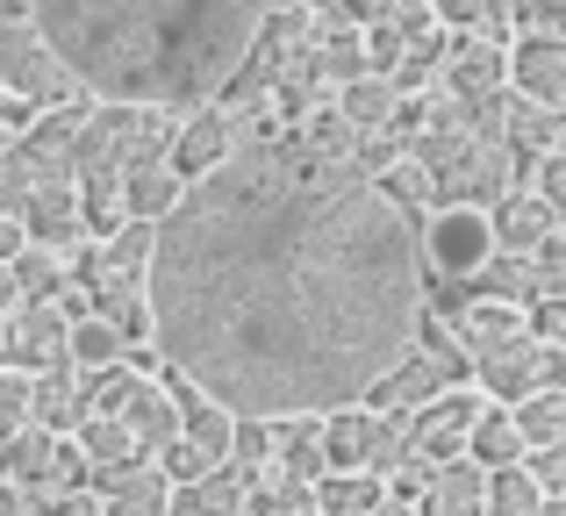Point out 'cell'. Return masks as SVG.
Instances as JSON below:
<instances>
[{"label": "cell", "mask_w": 566, "mask_h": 516, "mask_svg": "<svg viewBox=\"0 0 566 516\" xmlns=\"http://www.w3.org/2000/svg\"><path fill=\"white\" fill-rule=\"evenodd\" d=\"M430 308L423 215L359 158H323L280 115L237 123L222 166L151 223V351L222 417L366 409Z\"/></svg>", "instance_id": "1"}, {"label": "cell", "mask_w": 566, "mask_h": 516, "mask_svg": "<svg viewBox=\"0 0 566 516\" xmlns=\"http://www.w3.org/2000/svg\"><path fill=\"white\" fill-rule=\"evenodd\" d=\"M265 8L280 0H29V22L80 94L187 115L237 80Z\"/></svg>", "instance_id": "2"}, {"label": "cell", "mask_w": 566, "mask_h": 516, "mask_svg": "<svg viewBox=\"0 0 566 516\" xmlns=\"http://www.w3.org/2000/svg\"><path fill=\"white\" fill-rule=\"evenodd\" d=\"M409 158L430 172V201H438V209H495L502 194H516V187H524L510 144H502L495 101L467 108L459 123L409 129Z\"/></svg>", "instance_id": "3"}, {"label": "cell", "mask_w": 566, "mask_h": 516, "mask_svg": "<svg viewBox=\"0 0 566 516\" xmlns=\"http://www.w3.org/2000/svg\"><path fill=\"white\" fill-rule=\"evenodd\" d=\"M444 43H452V29L430 14V0H395L380 22H366V65L395 80V94H416L438 80Z\"/></svg>", "instance_id": "4"}, {"label": "cell", "mask_w": 566, "mask_h": 516, "mask_svg": "<svg viewBox=\"0 0 566 516\" xmlns=\"http://www.w3.org/2000/svg\"><path fill=\"white\" fill-rule=\"evenodd\" d=\"M0 481L22 488L36 509H51L57 495L86 488V460H80L72 438H51V431H29V423H22V431L0 445Z\"/></svg>", "instance_id": "5"}, {"label": "cell", "mask_w": 566, "mask_h": 516, "mask_svg": "<svg viewBox=\"0 0 566 516\" xmlns=\"http://www.w3.org/2000/svg\"><path fill=\"white\" fill-rule=\"evenodd\" d=\"M0 86L29 108H65L80 86L57 65V51L36 36V22H0Z\"/></svg>", "instance_id": "6"}, {"label": "cell", "mask_w": 566, "mask_h": 516, "mask_svg": "<svg viewBox=\"0 0 566 516\" xmlns=\"http://www.w3.org/2000/svg\"><path fill=\"white\" fill-rule=\"evenodd\" d=\"M481 402H488L481 388H444L438 402H423L409 417V460H423L430 474L452 466L459 452H467V431H473V417H481Z\"/></svg>", "instance_id": "7"}, {"label": "cell", "mask_w": 566, "mask_h": 516, "mask_svg": "<svg viewBox=\"0 0 566 516\" xmlns=\"http://www.w3.org/2000/svg\"><path fill=\"white\" fill-rule=\"evenodd\" d=\"M65 330L72 323L57 316V302H22L14 316H0V366L8 373H51L65 359Z\"/></svg>", "instance_id": "8"}, {"label": "cell", "mask_w": 566, "mask_h": 516, "mask_svg": "<svg viewBox=\"0 0 566 516\" xmlns=\"http://www.w3.org/2000/svg\"><path fill=\"white\" fill-rule=\"evenodd\" d=\"M438 86L459 101V108H481V101H495L502 86H510V51L488 36H452L438 57Z\"/></svg>", "instance_id": "9"}, {"label": "cell", "mask_w": 566, "mask_h": 516, "mask_svg": "<svg viewBox=\"0 0 566 516\" xmlns=\"http://www.w3.org/2000/svg\"><path fill=\"white\" fill-rule=\"evenodd\" d=\"M488 259V215L481 209H438L423 230V265H438L444 280H473Z\"/></svg>", "instance_id": "10"}, {"label": "cell", "mask_w": 566, "mask_h": 516, "mask_svg": "<svg viewBox=\"0 0 566 516\" xmlns=\"http://www.w3.org/2000/svg\"><path fill=\"white\" fill-rule=\"evenodd\" d=\"M459 373L467 366L459 359H438V351H423V345H409L401 351V366L374 388V409H395V417H416L423 402H438L444 388H459Z\"/></svg>", "instance_id": "11"}, {"label": "cell", "mask_w": 566, "mask_h": 516, "mask_svg": "<svg viewBox=\"0 0 566 516\" xmlns=\"http://www.w3.org/2000/svg\"><path fill=\"white\" fill-rule=\"evenodd\" d=\"M237 144V115L230 108H187V123H172V144H166V166L180 180H201L208 166H222V151Z\"/></svg>", "instance_id": "12"}, {"label": "cell", "mask_w": 566, "mask_h": 516, "mask_svg": "<svg viewBox=\"0 0 566 516\" xmlns=\"http://www.w3.org/2000/svg\"><path fill=\"white\" fill-rule=\"evenodd\" d=\"M488 215V252H502V259H531L545 238H559V209H545L538 194H502L495 209H481Z\"/></svg>", "instance_id": "13"}, {"label": "cell", "mask_w": 566, "mask_h": 516, "mask_svg": "<svg viewBox=\"0 0 566 516\" xmlns=\"http://www.w3.org/2000/svg\"><path fill=\"white\" fill-rule=\"evenodd\" d=\"M510 94L538 101V108H566V43L559 36H510Z\"/></svg>", "instance_id": "14"}, {"label": "cell", "mask_w": 566, "mask_h": 516, "mask_svg": "<svg viewBox=\"0 0 566 516\" xmlns=\"http://www.w3.org/2000/svg\"><path fill=\"white\" fill-rule=\"evenodd\" d=\"M495 123H502V144H510L516 172L559 151V115H553V108H538V101H524V94H510V86L495 94Z\"/></svg>", "instance_id": "15"}, {"label": "cell", "mask_w": 566, "mask_h": 516, "mask_svg": "<svg viewBox=\"0 0 566 516\" xmlns=\"http://www.w3.org/2000/svg\"><path fill=\"white\" fill-rule=\"evenodd\" d=\"M80 423H86V394H80V373H72V366H51V373H29V431L72 438Z\"/></svg>", "instance_id": "16"}, {"label": "cell", "mask_w": 566, "mask_h": 516, "mask_svg": "<svg viewBox=\"0 0 566 516\" xmlns=\"http://www.w3.org/2000/svg\"><path fill=\"white\" fill-rule=\"evenodd\" d=\"M180 172L166 166V151H144L137 166L123 172V187H115V201H123V223H158V215L180 201Z\"/></svg>", "instance_id": "17"}, {"label": "cell", "mask_w": 566, "mask_h": 516, "mask_svg": "<svg viewBox=\"0 0 566 516\" xmlns=\"http://www.w3.org/2000/svg\"><path fill=\"white\" fill-rule=\"evenodd\" d=\"M265 474L316 488V481L331 474V466H323V417H287V423H273V460H265Z\"/></svg>", "instance_id": "18"}, {"label": "cell", "mask_w": 566, "mask_h": 516, "mask_svg": "<svg viewBox=\"0 0 566 516\" xmlns=\"http://www.w3.org/2000/svg\"><path fill=\"white\" fill-rule=\"evenodd\" d=\"M86 488L101 495V516H166V503H172L166 474H158L151 460L123 466V474H101V481H86Z\"/></svg>", "instance_id": "19"}, {"label": "cell", "mask_w": 566, "mask_h": 516, "mask_svg": "<svg viewBox=\"0 0 566 516\" xmlns=\"http://www.w3.org/2000/svg\"><path fill=\"white\" fill-rule=\"evenodd\" d=\"M430 14L444 29H459V36H488V43L510 51L516 22H524V0H430Z\"/></svg>", "instance_id": "20"}, {"label": "cell", "mask_w": 566, "mask_h": 516, "mask_svg": "<svg viewBox=\"0 0 566 516\" xmlns=\"http://www.w3.org/2000/svg\"><path fill=\"white\" fill-rule=\"evenodd\" d=\"M459 460H473L481 474H495V466H516V460H524V438H516L510 409H502V402H481V417H473L467 452H459Z\"/></svg>", "instance_id": "21"}, {"label": "cell", "mask_w": 566, "mask_h": 516, "mask_svg": "<svg viewBox=\"0 0 566 516\" xmlns=\"http://www.w3.org/2000/svg\"><path fill=\"white\" fill-rule=\"evenodd\" d=\"M481 488H488L481 466H473V460H452V466H438V474H430L423 509H416V516H481Z\"/></svg>", "instance_id": "22"}, {"label": "cell", "mask_w": 566, "mask_h": 516, "mask_svg": "<svg viewBox=\"0 0 566 516\" xmlns=\"http://www.w3.org/2000/svg\"><path fill=\"white\" fill-rule=\"evenodd\" d=\"M366 438H374V409H331L323 417V466L331 474H366Z\"/></svg>", "instance_id": "23"}, {"label": "cell", "mask_w": 566, "mask_h": 516, "mask_svg": "<svg viewBox=\"0 0 566 516\" xmlns=\"http://www.w3.org/2000/svg\"><path fill=\"white\" fill-rule=\"evenodd\" d=\"M8 273H14V294H22V302H57V294L72 287V252L22 244V252L8 259Z\"/></svg>", "instance_id": "24"}, {"label": "cell", "mask_w": 566, "mask_h": 516, "mask_svg": "<svg viewBox=\"0 0 566 516\" xmlns=\"http://www.w3.org/2000/svg\"><path fill=\"white\" fill-rule=\"evenodd\" d=\"M510 423H516V438H524V452L531 445H566V388H538V394H524V402H510Z\"/></svg>", "instance_id": "25"}, {"label": "cell", "mask_w": 566, "mask_h": 516, "mask_svg": "<svg viewBox=\"0 0 566 516\" xmlns=\"http://www.w3.org/2000/svg\"><path fill=\"white\" fill-rule=\"evenodd\" d=\"M337 115H345L352 129L395 123V80H380V72H359V80H345V86H337Z\"/></svg>", "instance_id": "26"}, {"label": "cell", "mask_w": 566, "mask_h": 516, "mask_svg": "<svg viewBox=\"0 0 566 516\" xmlns=\"http://www.w3.org/2000/svg\"><path fill=\"white\" fill-rule=\"evenodd\" d=\"M166 516H244V488H237L230 474H201V481H187V488H172V503Z\"/></svg>", "instance_id": "27"}, {"label": "cell", "mask_w": 566, "mask_h": 516, "mask_svg": "<svg viewBox=\"0 0 566 516\" xmlns=\"http://www.w3.org/2000/svg\"><path fill=\"white\" fill-rule=\"evenodd\" d=\"M308 495H316V516H366L387 495V481L380 474H323Z\"/></svg>", "instance_id": "28"}, {"label": "cell", "mask_w": 566, "mask_h": 516, "mask_svg": "<svg viewBox=\"0 0 566 516\" xmlns=\"http://www.w3.org/2000/svg\"><path fill=\"white\" fill-rule=\"evenodd\" d=\"M538 481L524 474V466H495L488 474V488H481V516H538Z\"/></svg>", "instance_id": "29"}, {"label": "cell", "mask_w": 566, "mask_h": 516, "mask_svg": "<svg viewBox=\"0 0 566 516\" xmlns=\"http://www.w3.org/2000/svg\"><path fill=\"white\" fill-rule=\"evenodd\" d=\"M323 80L331 86H345V80H359V72H374L366 65V29H352V22H323Z\"/></svg>", "instance_id": "30"}, {"label": "cell", "mask_w": 566, "mask_h": 516, "mask_svg": "<svg viewBox=\"0 0 566 516\" xmlns=\"http://www.w3.org/2000/svg\"><path fill=\"white\" fill-rule=\"evenodd\" d=\"M244 516H316V495L302 481H273L265 474L259 488H244Z\"/></svg>", "instance_id": "31"}, {"label": "cell", "mask_w": 566, "mask_h": 516, "mask_svg": "<svg viewBox=\"0 0 566 516\" xmlns=\"http://www.w3.org/2000/svg\"><path fill=\"white\" fill-rule=\"evenodd\" d=\"M158 474H166V488H187V481H201V474H216V460L208 452H193L187 438H172L166 452H158Z\"/></svg>", "instance_id": "32"}, {"label": "cell", "mask_w": 566, "mask_h": 516, "mask_svg": "<svg viewBox=\"0 0 566 516\" xmlns=\"http://www.w3.org/2000/svg\"><path fill=\"white\" fill-rule=\"evenodd\" d=\"M29 423V373H8L0 366V445Z\"/></svg>", "instance_id": "33"}, {"label": "cell", "mask_w": 566, "mask_h": 516, "mask_svg": "<svg viewBox=\"0 0 566 516\" xmlns=\"http://www.w3.org/2000/svg\"><path fill=\"white\" fill-rule=\"evenodd\" d=\"M516 466L538 481V495H559V488H566V445H531Z\"/></svg>", "instance_id": "34"}, {"label": "cell", "mask_w": 566, "mask_h": 516, "mask_svg": "<svg viewBox=\"0 0 566 516\" xmlns=\"http://www.w3.org/2000/svg\"><path fill=\"white\" fill-rule=\"evenodd\" d=\"M395 8V0H337V22H352V29H366V22H380V14Z\"/></svg>", "instance_id": "35"}, {"label": "cell", "mask_w": 566, "mask_h": 516, "mask_svg": "<svg viewBox=\"0 0 566 516\" xmlns=\"http://www.w3.org/2000/svg\"><path fill=\"white\" fill-rule=\"evenodd\" d=\"M43 516H101V495H94V488H72V495H57Z\"/></svg>", "instance_id": "36"}, {"label": "cell", "mask_w": 566, "mask_h": 516, "mask_svg": "<svg viewBox=\"0 0 566 516\" xmlns=\"http://www.w3.org/2000/svg\"><path fill=\"white\" fill-rule=\"evenodd\" d=\"M0 516H43L36 503H29L22 488H8V481H0Z\"/></svg>", "instance_id": "37"}, {"label": "cell", "mask_w": 566, "mask_h": 516, "mask_svg": "<svg viewBox=\"0 0 566 516\" xmlns=\"http://www.w3.org/2000/svg\"><path fill=\"white\" fill-rule=\"evenodd\" d=\"M22 308V294H14V273H8V259H0V316H14Z\"/></svg>", "instance_id": "38"}, {"label": "cell", "mask_w": 566, "mask_h": 516, "mask_svg": "<svg viewBox=\"0 0 566 516\" xmlns=\"http://www.w3.org/2000/svg\"><path fill=\"white\" fill-rule=\"evenodd\" d=\"M22 252V223H14V215H0V259H14Z\"/></svg>", "instance_id": "39"}, {"label": "cell", "mask_w": 566, "mask_h": 516, "mask_svg": "<svg viewBox=\"0 0 566 516\" xmlns=\"http://www.w3.org/2000/svg\"><path fill=\"white\" fill-rule=\"evenodd\" d=\"M366 516H416V509H409V503H401V495H380V503H374V509H366Z\"/></svg>", "instance_id": "40"}, {"label": "cell", "mask_w": 566, "mask_h": 516, "mask_svg": "<svg viewBox=\"0 0 566 516\" xmlns=\"http://www.w3.org/2000/svg\"><path fill=\"white\" fill-rule=\"evenodd\" d=\"M538 516H566V503H559V495H545V503H538Z\"/></svg>", "instance_id": "41"}, {"label": "cell", "mask_w": 566, "mask_h": 516, "mask_svg": "<svg viewBox=\"0 0 566 516\" xmlns=\"http://www.w3.org/2000/svg\"><path fill=\"white\" fill-rule=\"evenodd\" d=\"M8 144H14V137H8V129H0V151H8Z\"/></svg>", "instance_id": "42"}]
</instances>
